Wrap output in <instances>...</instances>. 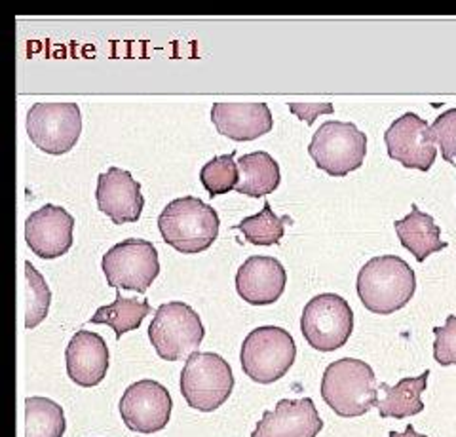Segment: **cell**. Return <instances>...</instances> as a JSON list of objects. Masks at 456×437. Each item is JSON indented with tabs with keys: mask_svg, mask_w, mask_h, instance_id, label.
<instances>
[{
	"mask_svg": "<svg viewBox=\"0 0 456 437\" xmlns=\"http://www.w3.org/2000/svg\"><path fill=\"white\" fill-rule=\"evenodd\" d=\"M417 289L415 271L397 255L373 257L358 274V295L369 312L388 316L407 306Z\"/></svg>",
	"mask_w": 456,
	"mask_h": 437,
	"instance_id": "6da1fadb",
	"label": "cell"
},
{
	"mask_svg": "<svg viewBox=\"0 0 456 437\" xmlns=\"http://www.w3.org/2000/svg\"><path fill=\"white\" fill-rule=\"evenodd\" d=\"M308 152L325 174L345 177L362 167L367 152V137L352 122L330 120L314 134Z\"/></svg>",
	"mask_w": 456,
	"mask_h": 437,
	"instance_id": "52a82bcc",
	"label": "cell"
},
{
	"mask_svg": "<svg viewBox=\"0 0 456 437\" xmlns=\"http://www.w3.org/2000/svg\"><path fill=\"white\" fill-rule=\"evenodd\" d=\"M291 223V217H278L270 202H265L261 214L248 217L236 224V231H241L246 239L253 246H276L285 234V224Z\"/></svg>",
	"mask_w": 456,
	"mask_h": 437,
	"instance_id": "cb8c5ba5",
	"label": "cell"
},
{
	"mask_svg": "<svg viewBox=\"0 0 456 437\" xmlns=\"http://www.w3.org/2000/svg\"><path fill=\"white\" fill-rule=\"evenodd\" d=\"M289 109L298 118L306 120V124H314L320 115H331L333 112L331 103H289Z\"/></svg>",
	"mask_w": 456,
	"mask_h": 437,
	"instance_id": "f1b7e54d",
	"label": "cell"
},
{
	"mask_svg": "<svg viewBox=\"0 0 456 437\" xmlns=\"http://www.w3.org/2000/svg\"><path fill=\"white\" fill-rule=\"evenodd\" d=\"M306 343L320 352H335L348 343L354 331V312L340 295L322 293L310 299L301 316Z\"/></svg>",
	"mask_w": 456,
	"mask_h": 437,
	"instance_id": "ba28073f",
	"label": "cell"
},
{
	"mask_svg": "<svg viewBox=\"0 0 456 437\" xmlns=\"http://www.w3.org/2000/svg\"><path fill=\"white\" fill-rule=\"evenodd\" d=\"M107 286L145 293L160 274L159 251L147 239L130 238L112 246L103 255Z\"/></svg>",
	"mask_w": 456,
	"mask_h": 437,
	"instance_id": "9c48e42d",
	"label": "cell"
},
{
	"mask_svg": "<svg viewBox=\"0 0 456 437\" xmlns=\"http://www.w3.org/2000/svg\"><path fill=\"white\" fill-rule=\"evenodd\" d=\"M430 135L434 143L441 149V157L445 162L456 166V109L445 110L430 125Z\"/></svg>",
	"mask_w": 456,
	"mask_h": 437,
	"instance_id": "4316f807",
	"label": "cell"
},
{
	"mask_svg": "<svg viewBox=\"0 0 456 437\" xmlns=\"http://www.w3.org/2000/svg\"><path fill=\"white\" fill-rule=\"evenodd\" d=\"M200 181H202L209 196H221L236 189L240 181V169L238 162H234V152L209 160L202 167V172H200Z\"/></svg>",
	"mask_w": 456,
	"mask_h": 437,
	"instance_id": "484cf974",
	"label": "cell"
},
{
	"mask_svg": "<svg viewBox=\"0 0 456 437\" xmlns=\"http://www.w3.org/2000/svg\"><path fill=\"white\" fill-rule=\"evenodd\" d=\"M234 390L231 365L213 352H194L181 373V393L189 407L211 413L219 409Z\"/></svg>",
	"mask_w": 456,
	"mask_h": 437,
	"instance_id": "277c9868",
	"label": "cell"
},
{
	"mask_svg": "<svg viewBox=\"0 0 456 437\" xmlns=\"http://www.w3.org/2000/svg\"><path fill=\"white\" fill-rule=\"evenodd\" d=\"M238 169L240 181L234 189L238 194H246L251 196V198H263V196L274 192L280 187V166L265 150L244 154L238 160Z\"/></svg>",
	"mask_w": 456,
	"mask_h": 437,
	"instance_id": "ffe728a7",
	"label": "cell"
},
{
	"mask_svg": "<svg viewBox=\"0 0 456 437\" xmlns=\"http://www.w3.org/2000/svg\"><path fill=\"white\" fill-rule=\"evenodd\" d=\"M27 134L33 145L48 154H65L82 134L77 103H35L27 112Z\"/></svg>",
	"mask_w": 456,
	"mask_h": 437,
	"instance_id": "30bf717a",
	"label": "cell"
},
{
	"mask_svg": "<svg viewBox=\"0 0 456 437\" xmlns=\"http://www.w3.org/2000/svg\"><path fill=\"white\" fill-rule=\"evenodd\" d=\"M65 413L60 403L33 396L25 400V437H63Z\"/></svg>",
	"mask_w": 456,
	"mask_h": 437,
	"instance_id": "603a6c76",
	"label": "cell"
},
{
	"mask_svg": "<svg viewBox=\"0 0 456 437\" xmlns=\"http://www.w3.org/2000/svg\"><path fill=\"white\" fill-rule=\"evenodd\" d=\"M434 358L441 368L456 365V316H447L444 328H434Z\"/></svg>",
	"mask_w": 456,
	"mask_h": 437,
	"instance_id": "83f0119b",
	"label": "cell"
},
{
	"mask_svg": "<svg viewBox=\"0 0 456 437\" xmlns=\"http://www.w3.org/2000/svg\"><path fill=\"white\" fill-rule=\"evenodd\" d=\"M428 376H430V371H426L419 376H405L399 380L395 386H388L387 383H382L380 390H384V398L377 403L379 415L382 418L402 420L422 413V392L426 390Z\"/></svg>",
	"mask_w": 456,
	"mask_h": 437,
	"instance_id": "44dd1931",
	"label": "cell"
},
{
	"mask_svg": "<svg viewBox=\"0 0 456 437\" xmlns=\"http://www.w3.org/2000/svg\"><path fill=\"white\" fill-rule=\"evenodd\" d=\"M151 314L149 301L137 299H124L120 289H117V299L114 303L97 308V312L92 316V323L95 326H109L112 328L117 338H122L124 333H130L141 328L142 320Z\"/></svg>",
	"mask_w": 456,
	"mask_h": 437,
	"instance_id": "7402d4cb",
	"label": "cell"
},
{
	"mask_svg": "<svg viewBox=\"0 0 456 437\" xmlns=\"http://www.w3.org/2000/svg\"><path fill=\"white\" fill-rule=\"evenodd\" d=\"M25 278H27V310H25V328L35 329L46 320L50 312L52 291L46 279L35 269V266L25 261Z\"/></svg>",
	"mask_w": 456,
	"mask_h": 437,
	"instance_id": "d4e9b609",
	"label": "cell"
},
{
	"mask_svg": "<svg viewBox=\"0 0 456 437\" xmlns=\"http://www.w3.org/2000/svg\"><path fill=\"white\" fill-rule=\"evenodd\" d=\"M211 122L217 132L234 141H253L266 135L274 125L266 103H216Z\"/></svg>",
	"mask_w": 456,
	"mask_h": 437,
	"instance_id": "ac0fdd59",
	"label": "cell"
},
{
	"mask_svg": "<svg viewBox=\"0 0 456 437\" xmlns=\"http://www.w3.org/2000/svg\"><path fill=\"white\" fill-rule=\"evenodd\" d=\"M67 375L75 384L92 388L103 383L109 371V348L105 338L94 331H77L65 352Z\"/></svg>",
	"mask_w": 456,
	"mask_h": 437,
	"instance_id": "e0dca14e",
	"label": "cell"
},
{
	"mask_svg": "<svg viewBox=\"0 0 456 437\" xmlns=\"http://www.w3.org/2000/svg\"><path fill=\"white\" fill-rule=\"evenodd\" d=\"M219 224L217 211L194 196L169 202L159 217L164 242L184 255L209 249L219 236Z\"/></svg>",
	"mask_w": 456,
	"mask_h": 437,
	"instance_id": "3957f363",
	"label": "cell"
},
{
	"mask_svg": "<svg viewBox=\"0 0 456 437\" xmlns=\"http://www.w3.org/2000/svg\"><path fill=\"white\" fill-rule=\"evenodd\" d=\"M395 234L402 246L411 251L419 263H424L426 257L447 247V242H441V229L436 224L434 217L424 214L415 204L411 206V214L394 223Z\"/></svg>",
	"mask_w": 456,
	"mask_h": 437,
	"instance_id": "d6986e66",
	"label": "cell"
},
{
	"mask_svg": "<svg viewBox=\"0 0 456 437\" xmlns=\"http://www.w3.org/2000/svg\"><path fill=\"white\" fill-rule=\"evenodd\" d=\"M322 398L342 418L363 417L379 403L375 371L362 360L333 361L322 378Z\"/></svg>",
	"mask_w": 456,
	"mask_h": 437,
	"instance_id": "7a4b0ae2",
	"label": "cell"
},
{
	"mask_svg": "<svg viewBox=\"0 0 456 437\" xmlns=\"http://www.w3.org/2000/svg\"><path fill=\"white\" fill-rule=\"evenodd\" d=\"M204 336L206 329L196 310L179 301L160 304L149 328V338L156 354L166 361L192 356Z\"/></svg>",
	"mask_w": 456,
	"mask_h": 437,
	"instance_id": "8992f818",
	"label": "cell"
},
{
	"mask_svg": "<svg viewBox=\"0 0 456 437\" xmlns=\"http://www.w3.org/2000/svg\"><path fill=\"white\" fill-rule=\"evenodd\" d=\"M322 428L323 420L310 398L281 400L256 422L251 437H318Z\"/></svg>",
	"mask_w": 456,
	"mask_h": 437,
	"instance_id": "9a60e30c",
	"label": "cell"
},
{
	"mask_svg": "<svg viewBox=\"0 0 456 437\" xmlns=\"http://www.w3.org/2000/svg\"><path fill=\"white\" fill-rule=\"evenodd\" d=\"M75 217L67 209L46 204L25 221V242L40 259H57L73 247Z\"/></svg>",
	"mask_w": 456,
	"mask_h": 437,
	"instance_id": "4fadbf2b",
	"label": "cell"
},
{
	"mask_svg": "<svg viewBox=\"0 0 456 437\" xmlns=\"http://www.w3.org/2000/svg\"><path fill=\"white\" fill-rule=\"evenodd\" d=\"M171 396L156 380H139L124 392L120 417L124 425L137 433L162 432L171 418Z\"/></svg>",
	"mask_w": 456,
	"mask_h": 437,
	"instance_id": "8fae6325",
	"label": "cell"
},
{
	"mask_svg": "<svg viewBox=\"0 0 456 437\" xmlns=\"http://www.w3.org/2000/svg\"><path fill=\"white\" fill-rule=\"evenodd\" d=\"M388 157L409 169L428 172L436 162L437 149L430 135V125L415 112H405L384 134Z\"/></svg>",
	"mask_w": 456,
	"mask_h": 437,
	"instance_id": "7c38bea8",
	"label": "cell"
},
{
	"mask_svg": "<svg viewBox=\"0 0 456 437\" xmlns=\"http://www.w3.org/2000/svg\"><path fill=\"white\" fill-rule=\"evenodd\" d=\"M390 437H426V435H422V433H417L415 426H412V425H409V426L405 428V432H403V433H397V432H390Z\"/></svg>",
	"mask_w": 456,
	"mask_h": 437,
	"instance_id": "f546056e",
	"label": "cell"
},
{
	"mask_svg": "<svg viewBox=\"0 0 456 437\" xmlns=\"http://www.w3.org/2000/svg\"><path fill=\"white\" fill-rule=\"evenodd\" d=\"M97 207L114 223H137L145 198L141 194V185L132 177L130 172L112 166L107 169V174H102L97 179Z\"/></svg>",
	"mask_w": 456,
	"mask_h": 437,
	"instance_id": "5bb4252c",
	"label": "cell"
},
{
	"mask_svg": "<svg viewBox=\"0 0 456 437\" xmlns=\"http://www.w3.org/2000/svg\"><path fill=\"white\" fill-rule=\"evenodd\" d=\"M297 358V346L289 331L274 326L253 329L241 344V369L259 384H273L285 376Z\"/></svg>",
	"mask_w": 456,
	"mask_h": 437,
	"instance_id": "5b68a950",
	"label": "cell"
},
{
	"mask_svg": "<svg viewBox=\"0 0 456 437\" xmlns=\"http://www.w3.org/2000/svg\"><path fill=\"white\" fill-rule=\"evenodd\" d=\"M288 286V272L274 257L255 255L240 266L236 274V291L253 306L274 304Z\"/></svg>",
	"mask_w": 456,
	"mask_h": 437,
	"instance_id": "2e32d148",
	"label": "cell"
}]
</instances>
